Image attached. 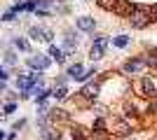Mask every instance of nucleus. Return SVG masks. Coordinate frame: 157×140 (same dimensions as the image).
<instances>
[{
    "instance_id": "7ed1b4c3",
    "label": "nucleus",
    "mask_w": 157,
    "mask_h": 140,
    "mask_svg": "<svg viewBox=\"0 0 157 140\" xmlns=\"http://www.w3.org/2000/svg\"><path fill=\"white\" fill-rule=\"evenodd\" d=\"M143 68H145V61L134 59V61H129V63H124V73H138V70H143Z\"/></svg>"
},
{
    "instance_id": "f257e3e1",
    "label": "nucleus",
    "mask_w": 157,
    "mask_h": 140,
    "mask_svg": "<svg viewBox=\"0 0 157 140\" xmlns=\"http://www.w3.org/2000/svg\"><path fill=\"white\" fill-rule=\"evenodd\" d=\"M105 45H108V40H105V38H98V40H94V45H92V52H89V56H92L94 61H98L101 56H103V52H105Z\"/></svg>"
},
{
    "instance_id": "423d86ee",
    "label": "nucleus",
    "mask_w": 157,
    "mask_h": 140,
    "mask_svg": "<svg viewBox=\"0 0 157 140\" xmlns=\"http://www.w3.org/2000/svg\"><path fill=\"white\" fill-rule=\"evenodd\" d=\"M68 75H73V77H78V80H80V75H82V66H71V68H68Z\"/></svg>"
},
{
    "instance_id": "20e7f679",
    "label": "nucleus",
    "mask_w": 157,
    "mask_h": 140,
    "mask_svg": "<svg viewBox=\"0 0 157 140\" xmlns=\"http://www.w3.org/2000/svg\"><path fill=\"white\" fill-rule=\"evenodd\" d=\"M31 38L42 40V42H49L52 40V33H49V31H42V28H31Z\"/></svg>"
},
{
    "instance_id": "9b49d317",
    "label": "nucleus",
    "mask_w": 157,
    "mask_h": 140,
    "mask_svg": "<svg viewBox=\"0 0 157 140\" xmlns=\"http://www.w3.org/2000/svg\"><path fill=\"white\" fill-rule=\"evenodd\" d=\"M0 138H2V133H0Z\"/></svg>"
},
{
    "instance_id": "f03ea898",
    "label": "nucleus",
    "mask_w": 157,
    "mask_h": 140,
    "mask_svg": "<svg viewBox=\"0 0 157 140\" xmlns=\"http://www.w3.org/2000/svg\"><path fill=\"white\" fill-rule=\"evenodd\" d=\"M28 66L38 68V70H45V68L49 66V59H47V56H33V59L28 61Z\"/></svg>"
},
{
    "instance_id": "0eeeda50",
    "label": "nucleus",
    "mask_w": 157,
    "mask_h": 140,
    "mask_svg": "<svg viewBox=\"0 0 157 140\" xmlns=\"http://www.w3.org/2000/svg\"><path fill=\"white\" fill-rule=\"evenodd\" d=\"M115 47H127V42H129V38H127V35H120V38H115Z\"/></svg>"
},
{
    "instance_id": "9d476101",
    "label": "nucleus",
    "mask_w": 157,
    "mask_h": 140,
    "mask_svg": "<svg viewBox=\"0 0 157 140\" xmlns=\"http://www.w3.org/2000/svg\"><path fill=\"white\" fill-rule=\"evenodd\" d=\"M54 96H56V98H63V96H66V89H63V87L56 89V93H54Z\"/></svg>"
},
{
    "instance_id": "6e6552de",
    "label": "nucleus",
    "mask_w": 157,
    "mask_h": 140,
    "mask_svg": "<svg viewBox=\"0 0 157 140\" xmlns=\"http://www.w3.org/2000/svg\"><path fill=\"white\" fill-rule=\"evenodd\" d=\"M14 45H17V49H21V52H28V49H31V47H28V42H26V40H21V38L14 42Z\"/></svg>"
},
{
    "instance_id": "1a4fd4ad",
    "label": "nucleus",
    "mask_w": 157,
    "mask_h": 140,
    "mask_svg": "<svg viewBox=\"0 0 157 140\" xmlns=\"http://www.w3.org/2000/svg\"><path fill=\"white\" fill-rule=\"evenodd\" d=\"M49 54H52V56H54L56 61H61V59H63V54H61V49H56V47H52V49H49Z\"/></svg>"
},
{
    "instance_id": "39448f33",
    "label": "nucleus",
    "mask_w": 157,
    "mask_h": 140,
    "mask_svg": "<svg viewBox=\"0 0 157 140\" xmlns=\"http://www.w3.org/2000/svg\"><path fill=\"white\" fill-rule=\"evenodd\" d=\"M78 28H80V31H85V33H92V31H94V19H89V16L78 19Z\"/></svg>"
}]
</instances>
